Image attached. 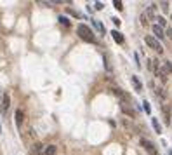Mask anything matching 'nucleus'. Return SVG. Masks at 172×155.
I'll list each match as a JSON object with an SVG mask.
<instances>
[{"mask_svg":"<svg viewBox=\"0 0 172 155\" xmlns=\"http://www.w3.org/2000/svg\"><path fill=\"white\" fill-rule=\"evenodd\" d=\"M77 33H78V37L82 38V40H85V42H96V37H94V33H92V30L87 26V25H83V23H80L78 26H77Z\"/></svg>","mask_w":172,"mask_h":155,"instance_id":"nucleus-1","label":"nucleus"},{"mask_svg":"<svg viewBox=\"0 0 172 155\" xmlns=\"http://www.w3.org/2000/svg\"><path fill=\"white\" fill-rule=\"evenodd\" d=\"M144 42H146V46H148V47H151V49H153V51H157L158 54H162V52H163L162 44H160V42H158L153 35H146V37H144Z\"/></svg>","mask_w":172,"mask_h":155,"instance_id":"nucleus-2","label":"nucleus"},{"mask_svg":"<svg viewBox=\"0 0 172 155\" xmlns=\"http://www.w3.org/2000/svg\"><path fill=\"white\" fill-rule=\"evenodd\" d=\"M141 146L149 153V155H158V150H157V146L149 141V140H146V138H141Z\"/></svg>","mask_w":172,"mask_h":155,"instance_id":"nucleus-3","label":"nucleus"},{"mask_svg":"<svg viewBox=\"0 0 172 155\" xmlns=\"http://www.w3.org/2000/svg\"><path fill=\"white\" fill-rule=\"evenodd\" d=\"M9 106H11V94H9V93H4V94H2V99H0V112H2V113H7Z\"/></svg>","mask_w":172,"mask_h":155,"instance_id":"nucleus-4","label":"nucleus"},{"mask_svg":"<svg viewBox=\"0 0 172 155\" xmlns=\"http://www.w3.org/2000/svg\"><path fill=\"white\" fill-rule=\"evenodd\" d=\"M120 110H122L127 117H131V119H136V117H137V112H136L134 108H131L127 103H122V105H120Z\"/></svg>","mask_w":172,"mask_h":155,"instance_id":"nucleus-5","label":"nucleus"},{"mask_svg":"<svg viewBox=\"0 0 172 155\" xmlns=\"http://www.w3.org/2000/svg\"><path fill=\"white\" fill-rule=\"evenodd\" d=\"M23 120H25V112L21 108H17L16 110V125L21 127V125H23Z\"/></svg>","mask_w":172,"mask_h":155,"instance_id":"nucleus-6","label":"nucleus"},{"mask_svg":"<svg viewBox=\"0 0 172 155\" xmlns=\"http://www.w3.org/2000/svg\"><path fill=\"white\" fill-rule=\"evenodd\" d=\"M160 72H162L165 77H167V75H170V73H172V63H170V61H163V64H162Z\"/></svg>","mask_w":172,"mask_h":155,"instance_id":"nucleus-7","label":"nucleus"},{"mask_svg":"<svg viewBox=\"0 0 172 155\" xmlns=\"http://www.w3.org/2000/svg\"><path fill=\"white\" fill-rule=\"evenodd\" d=\"M153 33H155L153 37H155L157 40H158V38H163V37H165V32H163V28H160L158 25H153Z\"/></svg>","mask_w":172,"mask_h":155,"instance_id":"nucleus-8","label":"nucleus"},{"mask_svg":"<svg viewBox=\"0 0 172 155\" xmlns=\"http://www.w3.org/2000/svg\"><path fill=\"white\" fill-rule=\"evenodd\" d=\"M131 82H132V85H134V89L139 93V91H143V84H141V80L136 77V75H132L131 77Z\"/></svg>","mask_w":172,"mask_h":155,"instance_id":"nucleus-9","label":"nucleus"},{"mask_svg":"<svg viewBox=\"0 0 172 155\" xmlns=\"http://www.w3.org/2000/svg\"><path fill=\"white\" fill-rule=\"evenodd\" d=\"M162 112H163V120H165V124H167V125H170V122H172V120H170V110H169V106H165V105H163V106H162Z\"/></svg>","mask_w":172,"mask_h":155,"instance_id":"nucleus-10","label":"nucleus"},{"mask_svg":"<svg viewBox=\"0 0 172 155\" xmlns=\"http://www.w3.org/2000/svg\"><path fill=\"white\" fill-rule=\"evenodd\" d=\"M111 37H113V40H115L117 44H123V42H125L123 35H122L120 32H117V30H113V32H111Z\"/></svg>","mask_w":172,"mask_h":155,"instance_id":"nucleus-11","label":"nucleus"},{"mask_svg":"<svg viewBox=\"0 0 172 155\" xmlns=\"http://www.w3.org/2000/svg\"><path fill=\"white\" fill-rule=\"evenodd\" d=\"M56 152H57L56 145H47L44 148V153H42V155H56Z\"/></svg>","mask_w":172,"mask_h":155,"instance_id":"nucleus-12","label":"nucleus"},{"mask_svg":"<svg viewBox=\"0 0 172 155\" xmlns=\"http://www.w3.org/2000/svg\"><path fill=\"white\" fill-rule=\"evenodd\" d=\"M151 125H153V129H155V132H158V134H162V125H160V122H158V119H151Z\"/></svg>","mask_w":172,"mask_h":155,"instance_id":"nucleus-13","label":"nucleus"},{"mask_svg":"<svg viewBox=\"0 0 172 155\" xmlns=\"http://www.w3.org/2000/svg\"><path fill=\"white\" fill-rule=\"evenodd\" d=\"M33 153L35 155H42V153H44V145H42V143H35L33 145Z\"/></svg>","mask_w":172,"mask_h":155,"instance_id":"nucleus-14","label":"nucleus"},{"mask_svg":"<svg viewBox=\"0 0 172 155\" xmlns=\"http://www.w3.org/2000/svg\"><path fill=\"white\" fill-rule=\"evenodd\" d=\"M92 25H94V28H96V30H97V32H99L101 35H104V33H106V30H104V26H103V25L99 23V21H94V23H92Z\"/></svg>","mask_w":172,"mask_h":155,"instance_id":"nucleus-15","label":"nucleus"},{"mask_svg":"<svg viewBox=\"0 0 172 155\" xmlns=\"http://www.w3.org/2000/svg\"><path fill=\"white\" fill-rule=\"evenodd\" d=\"M59 21H61V25H64V26H71V21L68 17H64V16H59Z\"/></svg>","mask_w":172,"mask_h":155,"instance_id":"nucleus-16","label":"nucleus"},{"mask_svg":"<svg viewBox=\"0 0 172 155\" xmlns=\"http://www.w3.org/2000/svg\"><path fill=\"white\" fill-rule=\"evenodd\" d=\"M157 21H158V23H157V25H158L160 28H163V26L167 25V21H165V17H162V16H158V17H157Z\"/></svg>","mask_w":172,"mask_h":155,"instance_id":"nucleus-17","label":"nucleus"},{"mask_svg":"<svg viewBox=\"0 0 172 155\" xmlns=\"http://www.w3.org/2000/svg\"><path fill=\"white\" fill-rule=\"evenodd\" d=\"M103 59H104V68H106V72H111V66H110V63H108V56H103Z\"/></svg>","mask_w":172,"mask_h":155,"instance_id":"nucleus-18","label":"nucleus"},{"mask_svg":"<svg viewBox=\"0 0 172 155\" xmlns=\"http://www.w3.org/2000/svg\"><path fill=\"white\" fill-rule=\"evenodd\" d=\"M143 106H144V112H146V113H151V106H149L148 101H143Z\"/></svg>","mask_w":172,"mask_h":155,"instance_id":"nucleus-19","label":"nucleus"},{"mask_svg":"<svg viewBox=\"0 0 172 155\" xmlns=\"http://www.w3.org/2000/svg\"><path fill=\"white\" fill-rule=\"evenodd\" d=\"M68 14H71V16H75V17H78V19L82 17V14H80V12H77V11H73V9H70V7H68Z\"/></svg>","mask_w":172,"mask_h":155,"instance_id":"nucleus-20","label":"nucleus"},{"mask_svg":"<svg viewBox=\"0 0 172 155\" xmlns=\"http://www.w3.org/2000/svg\"><path fill=\"white\" fill-rule=\"evenodd\" d=\"M113 5H115V9H118V11H122V9H123V4L120 2V0H115Z\"/></svg>","mask_w":172,"mask_h":155,"instance_id":"nucleus-21","label":"nucleus"},{"mask_svg":"<svg viewBox=\"0 0 172 155\" xmlns=\"http://www.w3.org/2000/svg\"><path fill=\"white\" fill-rule=\"evenodd\" d=\"M141 25H143V26H148V17H146L144 14H141Z\"/></svg>","mask_w":172,"mask_h":155,"instance_id":"nucleus-22","label":"nucleus"},{"mask_svg":"<svg viewBox=\"0 0 172 155\" xmlns=\"http://www.w3.org/2000/svg\"><path fill=\"white\" fill-rule=\"evenodd\" d=\"M96 9H97V11L104 9V4H103V2H96Z\"/></svg>","mask_w":172,"mask_h":155,"instance_id":"nucleus-23","label":"nucleus"},{"mask_svg":"<svg viewBox=\"0 0 172 155\" xmlns=\"http://www.w3.org/2000/svg\"><path fill=\"white\" fill-rule=\"evenodd\" d=\"M160 5H162L163 11H169V2H160Z\"/></svg>","mask_w":172,"mask_h":155,"instance_id":"nucleus-24","label":"nucleus"},{"mask_svg":"<svg viewBox=\"0 0 172 155\" xmlns=\"http://www.w3.org/2000/svg\"><path fill=\"white\" fill-rule=\"evenodd\" d=\"M165 33H167V37L172 40V28H167V32H165Z\"/></svg>","mask_w":172,"mask_h":155,"instance_id":"nucleus-25","label":"nucleus"},{"mask_svg":"<svg viewBox=\"0 0 172 155\" xmlns=\"http://www.w3.org/2000/svg\"><path fill=\"white\" fill-rule=\"evenodd\" d=\"M111 21H113V23H115V25H117V26H120V23H122V21H120V19H118V17H113V19H111Z\"/></svg>","mask_w":172,"mask_h":155,"instance_id":"nucleus-26","label":"nucleus"},{"mask_svg":"<svg viewBox=\"0 0 172 155\" xmlns=\"http://www.w3.org/2000/svg\"><path fill=\"white\" fill-rule=\"evenodd\" d=\"M169 153H170V155H172V150H169Z\"/></svg>","mask_w":172,"mask_h":155,"instance_id":"nucleus-27","label":"nucleus"},{"mask_svg":"<svg viewBox=\"0 0 172 155\" xmlns=\"http://www.w3.org/2000/svg\"><path fill=\"white\" fill-rule=\"evenodd\" d=\"M0 132H2V127H0Z\"/></svg>","mask_w":172,"mask_h":155,"instance_id":"nucleus-28","label":"nucleus"},{"mask_svg":"<svg viewBox=\"0 0 172 155\" xmlns=\"http://www.w3.org/2000/svg\"><path fill=\"white\" fill-rule=\"evenodd\" d=\"M170 19H172V14H170Z\"/></svg>","mask_w":172,"mask_h":155,"instance_id":"nucleus-29","label":"nucleus"}]
</instances>
